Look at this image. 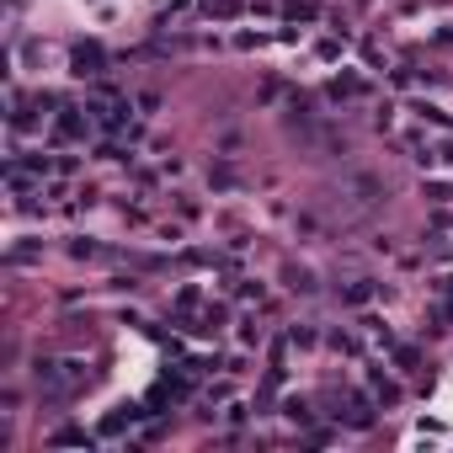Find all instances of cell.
Returning a JSON list of instances; mask_svg holds the SVG:
<instances>
[{
    "mask_svg": "<svg viewBox=\"0 0 453 453\" xmlns=\"http://www.w3.org/2000/svg\"><path fill=\"white\" fill-rule=\"evenodd\" d=\"M315 11H320V6H315V0H288V16H304V21H310Z\"/></svg>",
    "mask_w": 453,
    "mask_h": 453,
    "instance_id": "obj_2",
    "label": "cell"
},
{
    "mask_svg": "<svg viewBox=\"0 0 453 453\" xmlns=\"http://www.w3.org/2000/svg\"><path fill=\"white\" fill-rule=\"evenodd\" d=\"M75 70H81V75H101V49H96V43H91V49H86V43L75 49Z\"/></svg>",
    "mask_w": 453,
    "mask_h": 453,
    "instance_id": "obj_1",
    "label": "cell"
}]
</instances>
